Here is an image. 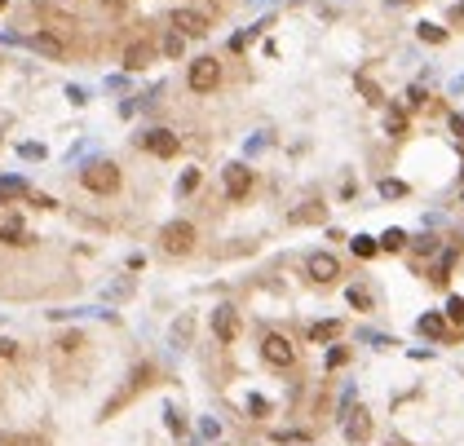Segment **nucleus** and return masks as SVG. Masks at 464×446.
<instances>
[{"mask_svg": "<svg viewBox=\"0 0 464 446\" xmlns=\"http://www.w3.org/2000/svg\"><path fill=\"white\" fill-rule=\"evenodd\" d=\"M345 433H350V442H362L372 433V420H367V411H354V420L345 424Z\"/></svg>", "mask_w": 464, "mask_h": 446, "instance_id": "11", "label": "nucleus"}, {"mask_svg": "<svg viewBox=\"0 0 464 446\" xmlns=\"http://www.w3.org/2000/svg\"><path fill=\"white\" fill-rule=\"evenodd\" d=\"M456 18H460V23H464V5H456Z\"/></svg>", "mask_w": 464, "mask_h": 446, "instance_id": "27", "label": "nucleus"}, {"mask_svg": "<svg viewBox=\"0 0 464 446\" xmlns=\"http://www.w3.org/2000/svg\"><path fill=\"white\" fill-rule=\"evenodd\" d=\"M159 247L169 256H186L190 247H195V225L190 221H169V225L159 230Z\"/></svg>", "mask_w": 464, "mask_h": 446, "instance_id": "1", "label": "nucleus"}, {"mask_svg": "<svg viewBox=\"0 0 464 446\" xmlns=\"http://www.w3.org/2000/svg\"><path fill=\"white\" fill-rule=\"evenodd\" d=\"M173 31H181V36H208V18L199 9H173Z\"/></svg>", "mask_w": 464, "mask_h": 446, "instance_id": "7", "label": "nucleus"}, {"mask_svg": "<svg viewBox=\"0 0 464 446\" xmlns=\"http://www.w3.org/2000/svg\"><path fill=\"white\" fill-rule=\"evenodd\" d=\"M151 62H155V44L151 40H133L124 49V67L128 71H142V67H151Z\"/></svg>", "mask_w": 464, "mask_h": 446, "instance_id": "10", "label": "nucleus"}, {"mask_svg": "<svg viewBox=\"0 0 464 446\" xmlns=\"http://www.w3.org/2000/svg\"><path fill=\"white\" fill-rule=\"evenodd\" d=\"M0 243H27V230L18 221H0Z\"/></svg>", "mask_w": 464, "mask_h": 446, "instance_id": "13", "label": "nucleus"}, {"mask_svg": "<svg viewBox=\"0 0 464 446\" xmlns=\"http://www.w3.org/2000/svg\"><path fill=\"white\" fill-rule=\"evenodd\" d=\"M181 40H186V36H181V31H173V36L164 40V54H181Z\"/></svg>", "mask_w": 464, "mask_h": 446, "instance_id": "22", "label": "nucleus"}, {"mask_svg": "<svg viewBox=\"0 0 464 446\" xmlns=\"http://www.w3.org/2000/svg\"><path fill=\"white\" fill-rule=\"evenodd\" d=\"M31 44L40 49V54H49V58H62L66 49H62V40L58 36H49V31H40V36H31Z\"/></svg>", "mask_w": 464, "mask_h": 446, "instance_id": "12", "label": "nucleus"}, {"mask_svg": "<svg viewBox=\"0 0 464 446\" xmlns=\"http://www.w3.org/2000/svg\"><path fill=\"white\" fill-rule=\"evenodd\" d=\"M336 332H341V323H319V327H314L310 336H314V340H331Z\"/></svg>", "mask_w": 464, "mask_h": 446, "instance_id": "19", "label": "nucleus"}, {"mask_svg": "<svg viewBox=\"0 0 464 446\" xmlns=\"http://www.w3.org/2000/svg\"><path fill=\"white\" fill-rule=\"evenodd\" d=\"M350 301H354L358 309H367V305H372V296H367V292H362V287H350Z\"/></svg>", "mask_w": 464, "mask_h": 446, "instance_id": "23", "label": "nucleus"}, {"mask_svg": "<svg viewBox=\"0 0 464 446\" xmlns=\"http://www.w3.org/2000/svg\"><path fill=\"white\" fill-rule=\"evenodd\" d=\"M80 181H85V190H93V194H115L120 190V168L115 163H89L85 173H80Z\"/></svg>", "mask_w": 464, "mask_h": 446, "instance_id": "2", "label": "nucleus"}, {"mask_svg": "<svg viewBox=\"0 0 464 446\" xmlns=\"http://www.w3.org/2000/svg\"><path fill=\"white\" fill-rule=\"evenodd\" d=\"M420 40H429V44H442V40H446V31H442V27H434V23H420Z\"/></svg>", "mask_w": 464, "mask_h": 446, "instance_id": "17", "label": "nucleus"}, {"mask_svg": "<svg viewBox=\"0 0 464 446\" xmlns=\"http://www.w3.org/2000/svg\"><path fill=\"white\" fill-rule=\"evenodd\" d=\"M261 358L270 362V367H292L296 349H292V340H283V336H265L261 340Z\"/></svg>", "mask_w": 464, "mask_h": 446, "instance_id": "4", "label": "nucleus"}, {"mask_svg": "<svg viewBox=\"0 0 464 446\" xmlns=\"http://www.w3.org/2000/svg\"><path fill=\"white\" fill-rule=\"evenodd\" d=\"M380 194H385V199H403L407 186H403V181H380Z\"/></svg>", "mask_w": 464, "mask_h": 446, "instance_id": "18", "label": "nucleus"}, {"mask_svg": "<svg viewBox=\"0 0 464 446\" xmlns=\"http://www.w3.org/2000/svg\"><path fill=\"white\" fill-rule=\"evenodd\" d=\"M336 274H341V261L331 252H314L310 256V278L314 283H336Z\"/></svg>", "mask_w": 464, "mask_h": 446, "instance_id": "8", "label": "nucleus"}, {"mask_svg": "<svg viewBox=\"0 0 464 446\" xmlns=\"http://www.w3.org/2000/svg\"><path fill=\"white\" fill-rule=\"evenodd\" d=\"M403 128H407V120H403V115H398V111H393V115H389V133L398 137V133H403Z\"/></svg>", "mask_w": 464, "mask_h": 446, "instance_id": "25", "label": "nucleus"}, {"mask_svg": "<svg viewBox=\"0 0 464 446\" xmlns=\"http://www.w3.org/2000/svg\"><path fill=\"white\" fill-rule=\"evenodd\" d=\"M420 332H429V336H442V318H434V314H429V318H420Z\"/></svg>", "mask_w": 464, "mask_h": 446, "instance_id": "21", "label": "nucleus"}, {"mask_svg": "<svg viewBox=\"0 0 464 446\" xmlns=\"http://www.w3.org/2000/svg\"><path fill=\"white\" fill-rule=\"evenodd\" d=\"M354 252H358V256H376V252H380V243H372V239H354Z\"/></svg>", "mask_w": 464, "mask_h": 446, "instance_id": "20", "label": "nucleus"}, {"mask_svg": "<svg viewBox=\"0 0 464 446\" xmlns=\"http://www.w3.org/2000/svg\"><path fill=\"white\" fill-rule=\"evenodd\" d=\"M446 318L456 327H464V296H451V301H446Z\"/></svg>", "mask_w": 464, "mask_h": 446, "instance_id": "16", "label": "nucleus"}, {"mask_svg": "<svg viewBox=\"0 0 464 446\" xmlns=\"http://www.w3.org/2000/svg\"><path fill=\"white\" fill-rule=\"evenodd\" d=\"M142 146L151 155H159V159H173L177 151H181V142H177V133H169V128H151V133L142 137Z\"/></svg>", "mask_w": 464, "mask_h": 446, "instance_id": "6", "label": "nucleus"}, {"mask_svg": "<svg viewBox=\"0 0 464 446\" xmlns=\"http://www.w3.org/2000/svg\"><path fill=\"white\" fill-rule=\"evenodd\" d=\"M252 168H248V163H230V168H226V194H230V199H248V190H252Z\"/></svg>", "mask_w": 464, "mask_h": 446, "instance_id": "5", "label": "nucleus"}, {"mask_svg": "<svg viewBox=\"0 0 464 446\" xmlns=\"http://www.w3.org/2000/svg\"><path fill=\"white\" fill-rule=\"evenodd\" d=\"M319 217V208H301V212H292V221H314Z\"/></svg>", "mask_w": 464, "mask_h": 446, "instance_id": "26", "label": "nucleus"}, {"mask_svg": "<svg viewBox=\"0 0 464 446\" xmlns=\"http://www.w3.org/2000/svg\"><path fill=\"white\" fill-rule=\"evenodd\" d=\"M212 332H217L221 345H230V340L239 336V314L230 309V305H217V314H212Z\"/></svg>", "mask_w": 464, "mask_h": 446, "instance_id": "9", "label": "nucleus"}, {"mask_svg": "<svg viewBox=\"0 0 464 446\" xmlns=\"http://www.w3.org/2000/svg\"><path fill=\"white\" fill-rule=\"evenodd\" d=\"M27 186H23V181L18 177H0V199H13V194H23Z\"/></svg>", "mask_w": 464, "mask_h": 446, "instance_id": "15", "label": "nucleus"}, {"mask_svg": "<svg viewBox=\"0 0 464 446\" xmlns=\"http://www.w3.org/2000/svg\"><path fill=\"white\" fill-rule=\"evenodd\" d=\"M380 247H385V252H403L407 235H403V230H385V235H380Z\"/></svg>", "mask_w": 464, "mask_h": 446, "instance_id": "14", "label": "nucleus"}, {"mask_svg": "<svg viewBox=\"0 0 464 446\" xmlns=\"http://www.w3.org/2000/svg\"><path fill=\"white\" fill-rule=\"evenodd\" d=\"M195 186H199V173H195V168H190V173H186V177H181V186H177V190H181V194H190V190H195Z\"/></svg>", "mask_w": 464, "mask_h": 446, "instance_id": "24", "label": "nucleus"}, {"mask_svg": "<svg viewBox=\"0 0 464 446\" xmlns=\"http://www.w3.org/2000/svg\"><path fill=\"white\" fill-rule=\"evenodd\" d=\"M186 85H190L195 93H212V89L221 85V62H217V58H195L190 71H186Z\"/></svg>", "mask_w": 464, "mask_h": 446, "instance_id": "3", "label": "nucleus"}]
</instances>
